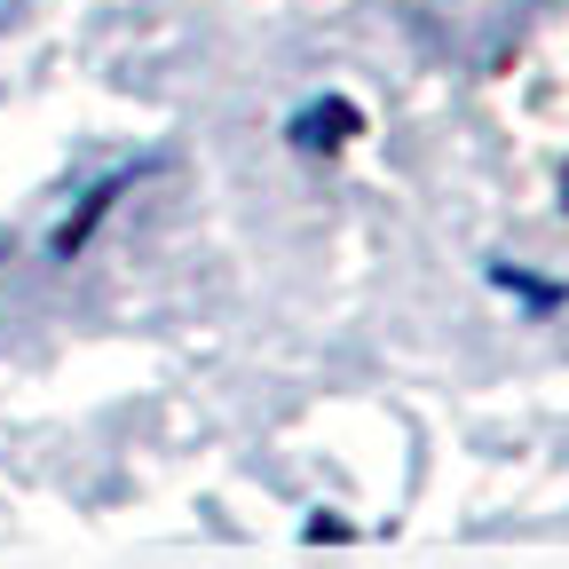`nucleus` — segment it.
<instances>
[{"mask_svg":"<svg viewBox=\"0 0 569 569\" xmlns=\"http://www.w3.org/2000/svg\"><path fill=\"white\" fill-rule=\"evenodd\" d=\"M301 538H309V546H325V538H348V522H332V515H309V522H301Z\"/></svg>","mask_w":569,"mask_h":569,"instance_id":"obj_4","label":"nucleus"},{"mask_svg":"<svg viewBox=\"0 0 569 569\" xmlns=\"http://www.w3.org/2000/svg\"><path fill=\"white\" fill-rule=\"evenodd\" d=\"M482 277L498 284V293H515L530 317H553V309H569V284H561V277H538V269H522V261H482Z\"/></svg>","mask_w":569,"mask_h":569,"instance_id":"obj_3","label":"nucleus"},{"mask_svg":"<svg viewBox=\"0 0 569 569\" xmlns=\"http://www.w3.org/2000/svg\"><path fill=\"white\" fill-rule=\"evenodd\" d=\"M356 134H365V103H348V96H309L293 119H284V142H293V151H348Z\"/></svg>","mask_w":569,"mask_h":569,"instance_id":"obj_2","label":"nucleus"},{"mask_svg":"<svg viewBox=\"0 0 569 569\" xmlns=\"http://www.w3.org/2000/svg\"><path fill=\"white\" fill-rule=\"evenodd\" d=\"M151 167H159V159H142V167H111L103 182H88V190H80V206H71L63 222H56V238H48V261H63V269L80 261V253L96 246V230H103L111 213H119V198H127L142 174H151Z\"/></svg>","mask_w":569,"mask_h":569,"instance_id":"obj_1","label":"nucleus"},{"mask_svg":"<svg viewBox=\"0 0 569 569\" xmlns=\"http://www.w3.org/2000/svg\"><path fill=\"white\" fill-rule=\"evenodd\" d=\"M561 206H569V167H561Z\"/></svg>","mask_w":569,"mask_h":569,"instance_id":"obj_5","label":"nucleus"},{"mask_svg":"<svg viewBox=\"0 0 569 569\" xmlns=\"http://www.w3.org/2000/svg\"><path fill=\"white\" fill-rule=\"evenodd\" d=\"M0 253H9V238H0Z\"/></svg>","mask_w":569,"mask_h":569,"instance_id":"obj_6","label":"nucleus"}]
</instances>
